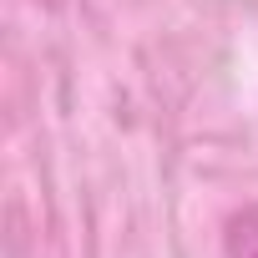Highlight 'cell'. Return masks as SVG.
<instances>
[{"label": "cell", "mask_w": 258, "mask_h": 258, "mask_svg": "<svg viewBox=\"0 0 258 258\" xmlns=\"http://www.w3.org/2000/svg\"><path fill=\"white\" fill-rule=\"evenodd\" d=\"M228 258H258V213L228 223Z\"/></svg>", "instance_id": "1"}]
</instances>
